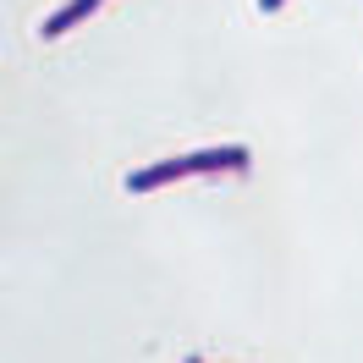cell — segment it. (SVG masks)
<instances>
[{"label": "cell", "instance_id": "7a4b0ae2", "mask_svg": "<svg viewBox=\"0 0 363 363\" xmlns=\"http://www.w3.org/2000/svg\"><path fill=\"white\" fill-rule=\"evenodd\" d=\"M182 177H193V171H187V155H182V160H160V165H143V171H133V177H127V193H160V187H171V182H182Z\"/></svg>", "mask_w": 363, "mask_h": 363}, {"label": "cell", "instance_id": "5b68a950", "mask_svg": "<svg viewBox=\"0 0 363 363\" xmlns=\"http://www.w3.org/2000/svg\"><path fill=\"white\" fill-rule=\"evenodd\" d=\"M187 363H204V358H187Z\"/></svg>", "mask_w": 363, "mask_h": 363}, {"label": "cell", "instance_id": "6da1fadb", "mask_svg": "<svg viewBox=\"0 0 363 363\" xmlns=\"http://www.w3.org/2000/svg\"><path fill=\"white\" fill-rule=\"evenodd\" d=\"M253 165V155L242 149V143H220V149H199V155H187V171L193 177H242Z\"/></svg>", "mask_w": 363, "mask_h": 363}, {"label": "cell", "instance_id": "277c9868", "mask_svg": "<svg viewBox=\"0 0 363 363\" xmlns=\"http://www.w3.org/2000/svg\"><path fill=\"white\" fill-rule=\"evenodd\" d=\"M281 6H286V0H259V11H281Z\"/></svg>", "mask_w": 363, "mask_h": 363}, {"label": "cell", "instance_id": "3957f363", "mask_svg": "<svg viewBox=\"0 0 363 363\" xmlns=\"http://www.w3.org/2000/svg\"><path fill=\"white\" fill-rule=\"evenodd\" d=\"M99 6H105V0H67L61 11H50V17H45V28H39V33H45V39H61V33H72L77 23H89Z\"/></svg>", "mask_w": 363, "mask_h": 363}]
</instances>
